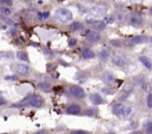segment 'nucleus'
<instances>
[{
	"mask_svg": "<svg viewBox=\"0 0 152 134\" xmlns=\"http://www.w3.org/2000/svg\"><path fill=\"white\" fill-rule=\"evenodd\" d=\"M111 134H114V133H111Z\"/></svg>",
	"mask_w": 152,
	"mask_h": 134,
	"instance_id": "nucleus-40",
	"label": "nucleus"
},
{
	"mask_svg": "<svg viewBox=\"0 0 152 134\" xmlns=\"http://www.w3.org/2000/svg\"><path fill=\"white\" fill-rule=\"evenodd\" d=\"M76 45V39H72L70 40V42L68 43L69 47H74Z\"/></svg>",
	"mask_w": 152,
	"mask_h": 134,
	"instance_id": "nucleus-30",
	"label": "nucleus"
},
{
	"mask_svg": "<svg viewBox=\"0 0 152 134\" xmlns=\"http://www.w3.org/2000/svg\"><path fill=\"white\" fill-rule=\"evenodd\" d=\"M147 41V37L145 36H137L134 37L131 39V42L133 45H139V44H143L145 42Z\"/></svg>",
	"mask_w": 152,
	"mask_h": 134,
	"instance_id": "nucleus-13",
	"label": "nucleus"
},
{
	"mask_svg": "<svg viewBox=\"0 0 152 134\" xmlns=\"http://www.w3.org/2000/svg\"><path fill=\"white\" fill-rule=\"evenodd\" d=\"M85 35L89 40L94 42H97L101 39V36L97 32L90 30H86L85 31Z\"/></svg>",
	"mask_w": 152,
	"mask_h": 134,
	"instance_id": "nucleus-8",
	"label": "nucleus"
},
{
	"mask_svg": "<svg viewBox=\"0 0 152 134\" xmlns=\"http://www.w3.org/2000/svg\"><path fill=\"white\" fill-rule=\"evenodd\" d=\"M0 134H8V133H0Z\"/></svg>",
	"mask_w": 152,
	"mask_h": 134,
	"instance_id": "nucleus-39",
	"label": "nucleus"
},
{
	"mask_svg": "<svg viewBox=\"0 0 152 134\" xmlns=\"http://www.w3.org/2000/svg\"><path fill=\"white\" fill-rule=\"evenodd\" d=\"M139 61L146 68H148V69L151 68V61L150 59L148 58L147 56H140L139 57Z\"/></svg>",
	"mask_w": 152,
	"mask_h": 134,
	"instance_id": "nucleus-16",
	"label": "nucleus"
},
{
	"mask_svg": "<svg viewBox=\"0 0 152 134\" xmlns=\"http://www.w3.org/2000/svg\"><path fill=\"white\" fill-rule=\"evenodd\" d=\"M0 2L7 5H12V2L11 0H0Z\"/></svg>",
	"mask_w": 152,
	"mask_h": 134,
	"instance_id": "nucleus-31",
	"label": "nucleus"
},
{
	"mask_svg": "<svg viewBox=\"0 0 152 134\" xmlns=\"http://www.w3.org/2000/svg\"><path fill=\"white\" fill-rule=\"evenodd\" d=\"M17 58L21 60V61H28V54L25 52V51H19L16 54Z\"/></svg>",
	"mask_w": 152,
	"mask_h": 134,
	"instance_id": "nucleus-18",
	"label": "nucleus"
},
{
	"mask_svg": "<svg viewBox=\"0 0 152 134\" xmlns=\"http://www.w3.org/2000/svg\"><path fill=\"white\" fill-rule=\"evenodd\" d=\"M147 105L149 108L152 107V95L151 94H148L147 97Z\"/></svg>",
	"mask_w": 152,
	"mask_h": 134,
	"instance_id": "nucleus-26",
	"label": "nucleus"
},
{
	"mask_svg": "<svg viewBox=\"0 0 152 134\" xmlns=\"http://www.w3.org/2000/svg\"><path fill=\"white\" fill-rule=\"evenodd\" d=\"M69 29L70 31H72V32L80 31V30H83V25L80 22H74L70 25Z\"/></svg>",
	"mask_w": 152,
	"mask_h": 134,
	"instance_id": "nucleus-12",
	"label": "nucleus"
},
{
	"mask_svg": "<svg viewBox=\"0 0 152 134\" xmlns=\"http://www.w3.org/2000/svg\"><path fill=\"white\" fill-rule=\"evenodd\" d=\"M96 113V110L94 109H89L85 112V114L87 116H94Z\"/></svg>",
	"mask_w": 152,
	"mask_h": 134,
	"instance_id": "nucleus-27",
	"label": "nucleus"
},
{
	"mask_svg": "<svg viewBox=\"0 0 152 134\" xmlns=\"http://www.w3.org/2000/svg\"><path fill=\"white\" fill-rule=\"evenodd\" d=\"M18 78H17V76H6L5 77V79L6 80H13V81H15V80H16Z\"/></svg>",
	"mask_w": 152,
	"mask_h": 134,
	"instance_id": "nucleus-32",
	"label": "nucleus"
},
{
	"mask_svg": "<svg viewBox=\"0 0 152 134\" xmlns=\"http://www.w3.org/2000/svg\"><path fill=\"white\" fill-rule=\"evenodd\" d=\"M130 2L132 4H141L143 2V0H130Z\"/></svg>",
	"mask_w": 152,
	"mask_h": 134,
	"instance_id": "nucleus-33",
	"label": "nucleus"
},
{
	"mask_svg": "<svg viewBox=\"0 0 152 134\" xmlns=\"http://www.w3.org/2000/svg\"><path fill=\"white\" fill-rule=\"evenodd\" d=\"M109 52L106 49H103L101 52L99 53V57L102 60H106L109 57Z\"/></svg>",
	"mask_w": 152,
	"mask_h": 134,
	"instance_id": "nucleus-20",
	"label": "nucleus"
},
{
	"mask_svg": "<svg viewBox=\"0 0 152 134\" xmlns=\"http://www.w3.org/2000/svg\"><path fill=\"white\" fill-rule=\"evenodd\" d=\"M34 134H45V131H43V130H41V131H39V132H36V133H35Z\"/></svg>",
	"mask_w": 152,
	"mask_h": 134,
	"instance_id": "nucleus-35",
	"label": "nucleus"
},
{
	"mask_svg": "<svg viewBox=\"0 0 152 134\" xmlns=\"http://www.w3.org/2000/svg\"><path fill=\"white\" fill-rule=\"evenodd\" d=\"M50 16L49 12H42V13H38V18L40 20H45L47 19Z\"/></svg>",
	"mask_w": 152,
	"mask_h": 134,
	"instance_id": "nucleus-21",
	"label": "nucleus"
},
{
	"mask_svg": "<svg viewBox=\"0 0 152 134\" xmlns=\"http://www.w3.org/2000/svg\"><path fill=\"white\" fill-rule=\"evenodd\" d=\"M131 107L125 106L121 103H118V104H115L112 107V111L115 115L118 116H123L125 117L129 116L131 113Z\"/></svg>",
	"mask_w": 152,
	"mask_h": 134,
	"instance_id": "nucleus-1",
	"label": "nucleus"
},
{
	"mask_svg": "<svg viewBox=\"0 0 152 134\" xmlns=\"http://www.w3.org/2000/svg\"><path fill=\"white\" fill-rule=\"evenodd\" d=\"M112 61L115 65L118 67H123L127 64L128 59L124 54L119 52H117L114 53L112 56Z\"/></svg>",
	"mask_w": 152,
	"mask_h": 134,
	"instance_id": "nucleus-3",
	"label": "nucleus"
},
{
	"mask_svg": "<svg viewBox=\"0 0 152 134\" xmlns=\"http://www.w3.org/2000/svg\"><path fill=\"white\" fill-rule=\"evenodd\" d=\"M82 55L83 56V58H85V59H90L94 57V53L92 50H90L89 49H84L82 51Z\"/></svg>",
	"mask_w": 152,
	"mask_h": 134,
	"instance_id": "nucleus-17",
	"label": "nucleus"
},
{
	"mask_svg": "<svg viewBox=\"0 0 152 134\" xmlns=\"http://www.w3.org/2000/svg\"><path fill=\"white\" fill-rule=\"evenodd\" d=\"M70 92L72 95L77 98H84L85 96V93L83 87L78 85H71L70 87Z\"/></svg>",
	"mask_w": 152,
	"mask_h": 134,
	"instance_id": "nucleus-6",
	"label": "nucleus"
},
{
	"mask_svg": "<svg viewBox=\"0 0 152 134\" xmlns=\"http://www.w3.org/2000/svg\"><path fill=\"white\" fill-rule=\"evenodd\" d=\"M56 17L60 22L67 23L73 19V15L69 10L66 8H60L56 11Z\"/></svg>",
	"mask_w": 152,
	"mask_h": 134,
	"instance_id": "nucleus-2",
	"label": "nucleus"
},
{
	"mask_svg": "<svg viewBox=\"0 0 152 134\" xmlns=\"http://www.w3.org/2000/svg\"><path fill=\"white\" fill-rule=\"evenodd\" d=\"M28 103H29V105H31L32 107H40L42 106V103H43V100L40 96L33 95V96H31L30 97V99L28 100Z\"/></svg>",
	"mask_w": 152,
	"mask_h": 134,
	"instance_id": "nucleus-7",
	"label": "nucleus"
},
{
	"mask_svg": "<svg viewBox=\"0 0 152 134\" xmlns=\"http://www.w3.org/2000/svg\"><path fill=\"white\" fill-rule=\"evenodd\" d=\"M5 101L4 99H2L0 98V106H1V105H5Z\"/></svg>",
	"mask_w": 152,
	"mask_h": 134,
	"instance_id": "nucleus-34",
	"label": "nucleus"
},
{
	"mask_svg": "<svg viewBox=\"0 0 152 134\" xmlns=\"http://www.w3.org/2000/svg\"><path fill=\"white\" fill-rule=\"evenodd\" d=\"M59 2H63V1H65V0H59Z\"/></svg>",
	"mask_w": 152,
	"mask_h": 134,
	"instance_id": "nucleus-37",
	"label": "nucleus"
},
{
	"mask_svg": "<svg viewBox=\"0 0 152 134\" xmlns=\"http://www.w3.org/2000/svg\"><path fill=\"white\" fill-rule=\"evenodd\" d=\"M0 12H2V13H4L6 16H8L11 13V11H10V9H8L7 7H0Z\"/></svg>",
	"mask_w": 152,
	"mask_h": 134,
	"instance_id": "nucleus-23",
	"label": "nucleus"
},
{
	"mask_svg": "<svg viewBox=\"0 0 152 134\" xmlns=\"http://www.w3.org/2000/svg\"><path fill=\"white\" fill-rule=\"evenodd\" d=\"M2 20L3 21L7 24V25H12L13 24V21H12V19H11L10 18H8L7 16H3L2 17Z\"/></svg>",
	"mask_w": 152,
	"mask_h": 134,
	"instance_id": "nucleus-28",
	"label": "nucleus"
},
{
	"mask_svg": "<svg viewBox=\"0 0 152 134\" xmlns=\"http://www.w3.org/2000/svg\"><path fill=\"white\" fill-rule=\"evenodd\" d=\"M1 27H2V25H1V23H0V29H1Z\"/></svg>",
	"mask_w": 152,
	"mask_h": 134,
	"instance_id": "nucleus-38",
	"label": "nucleus"
},
{
	"mask_svg": "<svg viewBox=\"0 0 152 134\" xmlns=\"http://www.w3.org/2000/svg\"><path fill=\"white\" fill-rule=\"evenodd\" d=\"M130 24L136 27H139L143 25V18L138 13H133L129 16Z\"/></svg>",
	"mask_w": 152,
	"mask_h": 134,
	"instance_id": "nucleus-5",
	"label": "nucleus"
},
{
	"mask_svg": "<svg viewBox=\"0 0 152 134\" xmlns=\"http://www.w3.org/2000/svg\"><path fill=\"white\" fill-rule=\"evenodd\" d=\"M131 134H143L142 132H139V131H137V132H134L133 133H131Z\"/></svg>",
	"mask_w": 152,
	"mask_h": 134,
	"instance_id": "nucleus-36",
	"label": "nucleus"
},
{
	"mask_svg": "<svg viewBox=\"0 0 152 134\" xmlns=\"http://www.w3.org/2000/svg\"><path fill=\"white\" fill-rule=\"evenodd\" d=\"M103 80L106 84H112L114 81V76L112 73L111 72H105L103 75Z\"/></svg>",
	"mask_w": 152,
	"mask_h": 134,
	"instance_id": "nucleus-10",
	"label": "nucleus"
},
{
	"mask_svg": "<svg viewBox=\"0 0 152 134\" xmlns=\"http://www.w3.org/2000/svg\"><path fill=\"white\" fill-rule=\"evenodd\" d=\"M110 44H111V45H112V46L115 47H119L121 46L120 42H119V40H116V39L111 40V41H110Z\"/></svg>",
	"mask_w": 152,
	"mask_h": 134,
	"instance_id": "nucleus-25",
	"label": "nucleus"
},
{
	"mask_svg": "<svg viewBox=\"0 0 152 134\" xmlns=\"http://www.w3.org/2000/svg\"><path fill=\"white\" fill-rule=\"evenodd\" d=\"M107 8L103 5H97L89 9V13L94 17H101L105 14Z\"/></svg>",
	"mask_w": 152,
	"mask_h": 134,
	"instance_id": "nucleus-4",
	"label": "nucleus"
},
{
	"mask_svg": "<svg viewBox=\"0 0 152 134\" xmlns=\"http://www.w3.org/2000/svg\"><path fill=\"white\" fill-rule=\"evenodd\" d=\"M80 107L77 105H72L68 107L67 113L69 114H78L80 112Z\"/></svg>",
	"mask_w": 152,
	"mask_h": 134,
	"instance_id": "nucleus-14",
	"label": "nucleus"
},
{
	"mask_svg": "<svg viewBox=\"0 0 152 134\" xmlns=\"http://www.w3.org/2000/svg\"><path fill=\"white\" fill-rule=\"evenodd\" d=\"M92 27L97 30H103L105 28L106 25L103 21H94L92 24Z\"/></svg>",
	"mask_w": 152,
	"mask_h": 134,
	"instance_id": "nucleus-15",
	"label": "nucleus"
},
{
	"mask_svg": "<svg viewBox=\"0 0 152 134\" xmlns=\"http://www.w3.org/2000/svg\"><path fill=\"white\" fill-rule=\"evenodd\" d=\"M16 71L19 74L22 76H27L29 74L30 68H29V66L25 64L19 63V64H17L16 66Z\"/></svg>",
	"mask_w": 152,
	"mask_h": 134,
	"instance_id": "nucleus-9",
	"label": "nucleus"
},
{
	"mask_svg": "<svg viewBox=\"0 0 152 134\" xmlns=\"http://www.w3.org/2000/svg\"><path fill=\"white\" fill-rule=\"evenodd\" d=\"M114 21V19L112 17H110V16H106L104 18L103 22L105 25H109V24H112Z\"/></svg>",
	"mask_w": 152,
	"mask_h": 134,
	"instance_id": "nucleus-24",
	"label": "nucleus"
},
{
	"mask_svg": "<svg viewBox=\"0 0 152 134\" xmlns=\"http://www.w3.org/2000/svg\"><path fill=\"white\" fill-rule=\"evenodd\" d=\"M144 129L147 134H152V123L151 121H147L144 125Z\"/></svg>",
	"mask_w": 152,
	"mask_h": 134,
	"instance_id": "nucleus-19",
	"label": "nucleus"
},
{
	"mask_svg": "<svg viewBox=\"0 0 152 134\" xmlns=\"http://www.w3.org/2000/svg\"><path fill=\"white\" fill-rule=\"evenodd\" d=\"M71 134H90L88 132L85 131V130H74L73 132H71Z\"/></svg>",
	"mask_w": 152,
	"mask_h": 134,
	"instance_id": "nucleus-29",
	"label": "nucleus"
},
{
	"mask_svg": "<svg viewBox=\"0 0 152 134\" xmlns=\"http://www.w3.org/2000/svg\"><path fill=\"white\" fill-rule=\"evenodd\" d=\"M39 87L43 90H48L50 89V85L47 82H42V83L39 84Z\"/></svg>",
	"mask_w": 152,
	"mask_h": 134,
	"instance_id": "nucleus-22",
	"label": "nucleus"
},
{
	"mask_svg": "<svg viewBox=\"0 0 152 134\" xmlns=\"http://www.w3.org/2000/svg\"><path fill=\"white\" fill-rule=\"evenodd\" d=\"M90 99L91 102H92L93 104L95 105H101V104H102V103L103 102V99L102 96H100L99 94H91Z\"/></svg>",
	"mask_w": 152,
	"mask_h": 134,
	"instance_id": "nucleus-11",
	"label": "nucleus"
}]
</instances>
